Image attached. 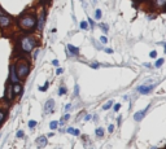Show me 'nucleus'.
Segmentation results:
<instances>
[{"instance_id":"dca6fc26","label":"nucleus","mask_w":166,"mask_h":149,"mask_svg":"<svg viewBox=\"0 0 166 149\" xmlns=\"http://www.w3.org/2000/svg\"><path fill=\"white\" fill-rule=\"evenodd\" d=\"M95 134H96V136H98V137H103V136H104V128L99 127L98 130H96Z\"/></svg>"},{"instance_id":"f257e3e1","label":"nucleus","mask_w":166,"mask_h":149,"mask_svg":"<svg viewBox=\"0 0 166 149\" xmlns=\"http://www.w3.org/2000/svg\"><path fill=\"white\" fill-rule=\"evenodd\" d=\"M18 46H20V49L24 53H31L38 46V40L33 35H25L22 37L20 40H18Z\"/></svg>"},{"instance_id":"39448f33","label":"nucleus","mask_w":166,"mask_h":149,"mask_svg":"<svg viewBox=\"0 0 166 149\" xmlns=\"http://www.w3.org/2000/svg\"><path fill=\"white\" fill-rule=\"evenodd\" d=\"M9 83L10 84L20 83V79H18V75H17V73H16V68L13 64L9 66Z\"/></svg>"},{"instance_id":"20e7f679","label":"nucleus","mask_w":166,"mask_h":149,"mask_svg":"<svg viewBox=\"0 0 166 149\" xmlns=\"http://www.w3.org/2000/svg\"><path fill=\"white\" fill-rule=\"evenodd\" d=\"M12 25V18L8 13H5L4 10L0 8V29H8Z\"/></svg>"},{"instance_id":"393cba45","label":"nucleus","mask_w":166,"mask_h":149,"mask_svg":"<svg viewBox=\"0 0 166 149\" xmlns=\"http://www.w3.org/2000/svg\"><path fill=\"white\" fill-rule=\"evenodd\" d=\"M37 125H38V123H37V121H29V127L30 128H34V127H37Z\"/></svg>"},{"instance_id":"c85d7f7f","label":"nucleus","mask_w":166,"mask_h":149,"mask_svg":"<svg viewBox=\"0 0 166 149\" xmlns=\"http://www.w3.org/2000/svg\"><path fill=\"white\" fill-rule=\"evenodd\" d=\"M100 42L103 43V44H105V43L108 42V38H107V37H104V35H101V37H100Z\"/></svg>"},{"instance_id":"cd10ccee","label":"nucleus","mask_w":166,"mask_h":149,"mask_svg":"<svg viewBox=\"0 0 166 149\" xmlns=\"http://www.w3.org/2000/svg\"><path fill=\"white\" fill-rule=\"evenodd\" d=\"M74 95H75V96L79 95V86L78 84H75V88H74Z\"/></svg>"},{"instance_id":"6ab92c4d","label":"nucleus","mask_w":166,"mask_h":149,"mask_svg":"<svg viewBox=\"0 0 166 149\" xmlns=\"http://www.w3.org/2000/svg\"><path fill=\"white\" fill-rule=\"evenodd\" d=\"M101 17H103V12H101V9H96L95 10V18L96 20H100Z\"/></svg>"},{"instance_id":"0eeeda50","label":"nucleus","mask_w":166,"mask_h":149,"mask_svg":"<svg viewBox=\"0 0 166 149\" xmlns=\"http://www.w3.org/2000/svg\"><path fill=\"white\" fill-rule=\"evenodd\" d=\"M154 87H156V84H143V86H139L136 88V91L139 93H142V95H148V93H151L153 91Z\"/></svg>"},{"instance_id":"4be33fe9","label":"nucleus","mask_w":166,"mask_h":149,"mask_svg":"<svg viewBox=\"0 0 166 149\" xmlns=\"http://www.w3.org/2000/svg\"><path fill=\"white\" fill-rule=\"evenodd\" d=\"M48 86H49V83H48V82H46L44 86H40V87H39V91H40V92H46V91L48 90Z\"/></svg>"},{"instance_id":"4c0bfd02","label":"nucleus","mask_w":166,"mask_h":149,"mask_svg":"<svg viewBox=\"0 0 166 149\" xmlns=\"http://www.w3.org/2000/svg\"><path fill=\"white\" fill-rule=\"evenodd\" d=\"M52 65H53V66H59V60H53V61H52Z\"/></svg>"},{"instance_id":"473e14b6","label":"nucleus","mask_w":166,"mask_h":149,"mask_svg":"<svg viewBox=\"0 0 166 149\" xmlns=\"http://www.w3.org/2000/svg\"><path fill=\"white\" fill-rule=\"evenodd\" d=\"M108 131H109L110 134H112V132L114 131V125H109V127H108Z\"/></svg>"},{"instance_id":"e433bc0d","label":"nucleus","mask_w":166,"mask_h":149,"mask_svg":"<svg viewBox=\"0 0 166 149\" xmlns=\"http://www.w3.org/2000/svg\"><path fill=\"white\" fill-rule=\"evenodd\" d=\"M87 23H88V26H93V25H95V23H93V21H92V20H91V18H88Z\"/></svg>"},{"instance_id":"f8f14e48","label":"nucleus","mask_w":166,"mask_h":149,"mask_svg":"<svg viewBox=\"0 0 166 149\" xmlns=\"http://www.w3.org/2000/svg\"><path fill=\"white\" fill-rule=\"evenodd\" d=\"M35 144H37L38 148H44L47 144H48V140H47V136H39L37 139V141H35Z\"/></svg>"},{"instance_id":"bb28decb","label":"nucleus","mask_w":166,"mask_h":149,"mask_svg":"<svg viewBox=\"0 0 166 149\" xmlns=\"http://www.w3.org/2000/svg\"><path fill=\"white\" fill-rule=\"evenodd\" d=\"M100 27H101V30H103L104 32H108V30H109V29H108V25H105V23H101Z\"/></svg>"},{"instance_id":"79ce46f5","label":"nucleus","mask_w":166,"mask_h":149,"mask_svg":"<svg viewBox=\"0 0 166 149\" xmlns=\"http://www.w3.org/2000/svg\"><path fill=\"white\" fill-rule=\"evenodd\" d=\"M70 108H71V105H70V104H68V105H66V106H65V110H66V112H68V110H69V109H70Z\"/></svg>"},{"instance_id":"f3484780","label":"nucleus","mask_w":166,"mask_h":149,"mask_svg":"<svg viewBox=\"0 0 166 149\" xmlns=\"http://www.w3.org/2000/svg\"><path fill=\"white\" fill-rule=\"evenodd\" d=\"M5 117H7V113H5L4 110H1V109H0V125H1V123L4 122Z\"/></svg>"},{"instance_id":"6e6552de","label":"nucleus","mask_w":166,"mask_h":149,"mask_svg":"<svg viewBox=\"0 0 166 149\" xmlns=\"http://www.w3.org/2000/svg\"><path fill=\"white\" fill-rule=\"evenodd\" d=\"M53 108H55V100L53 99H48L46 105H44V113H46V114L53 113Z\"/></svg>"},{"instance_id":"423d86ee","label":"nucleus","mask_w":166,"mask_h":149,"mask_svg":"<svg viewBox=\"0 0 166 149\" xmlns=\"http://www.w3.org/2000/svg\"><path fill=\"white\" fill-rule=\"evenodd\" d=\"M46 9H43L40 12V14L37 17V29L42 31V30L44 29V23H46Z\"/></svg>"},{"instance_id":"a878e982","label":"nucleus","mask_w":166,"mask_h":149,"mask_svg":"<svg viewBox=\"0 0 166 149\" xmlns=\"http://www.w3.org/2000/svg\"><path fill=\"white\" fill-rule=\"evenodd\" d=\"M66 93V87H64V86H61L59 90V95H65Z\"/></svg>"},{"instance_id":"2eb2a0df","label":"nucleus","mask_w":166,"mask_h":149,"mask_svg":"<svg viewBox=\"0 0 166 149\" xmlns=\"http://www.w3.org/2000/svg\"><path fill=\"white\" fill-rule=\"evenodd\" d=\"M66 132L70 135H74V136H79V135H81V131H79L78 128H73V127H69L66 130Z\"/></svg>"},{"instance_id":"ddd939ff","label":"nucleus","mask_w":166,"mask_h":149,"mask_svg":"<svg viewBox=\"0 0 166 149\" xmlns=\"http://www.w3.org/2000/svg\"><path fill=\"white\" fill-rule=\"evenodd\" d=\"M66 48H68V51L70 52L73 56H78L79 54V49H78V47H75V46H73V44H68L66 46Z\"/></svg>"},{"instance_id":"f704fd0d","label":"nucleus","mask_w":166,"mask_h":149,"mask_svg":"<svg viewBox=\"0 0 166 149\" xmlns=\"http://www.w3.org/2000/svg\"><path fill=\"white\" fill-rule=\"evenodd\" d=\"M121 109V104H116L114 105V112H118Z\"/></svg>"},{"instance_id":"4468645a","label":"nucleus","mask_w":166,"mask_h":149,"mask_svg":"<svg viewBox=\"0 0 166 149\" xmlns=\"http://www.w3.org/2000/svg\"><path fill=\"white\" fill-rule=\"evenodd\" d=\"M152 4L156 8H164L166 7V0H152Z\"/></svg>"},{"instance_id":"f03ea898","label":"nucleus","mask_w":166,"mask_h":149,"mask_svg":"<svg viewBox=\"0 0 166 149\" xmlns=\"http://www.w3.org/2000/svg\"><path fill=\"white\" fill-rule=\"evenodd\" d=\"M18 26L24 31H33L37 27V16L35 14H24L18 18Z\"/></svg>"},{"instance_id":"aec40b11","label":"nucleus","mask_w":166,"mask_h":149,"mask_svg":"<svg viewBox=\"0 0 166 149\" xmlns=\"http://www.w3.org/2000/svg\"><path fill=\"white\" fill-rule=\"evenodd\" d=\"M57 127H59V122H57V121H52V122L49 123V128L51 130H56Z\"/></svg>"},{"instance_id":"a19ab883","label":"nucleus","mask_w":166,"mask_h":149,"mask_svg":"<svg viewBox=\"0 0 166 149\" xmlns=\"http://www.w3.org/2000/svg\"><path fill=\"white\" fill-rule=\"evenodd\" d=\"M90 119H91V115H90V114H87V115L84 117V121H90Z\"/></svg>"},{"instance_id":"72a5a7b5","label":"nucleus","mask_w":166,"mask_h":149,"mask_svg":"<svg viewBox=\"0 0 166 149\" xmlns=\"http://www.w3.org/2000/svg\"><path fill=\"white\" fill-rule=\"evenodd\" d=\"M99 66H100V65H99L98 62H93V64H91V68H92V69H99Z\"/></svg>"},{"instance_id":"9b49d317","label":"nucleus","mask_w":166,"mask_h":149,"mask_svg":"<svg viewBox=\"0 0 166 149\" xmlns=\"http://www.w3.org/2000/svg\"><path fill=\"white\" fill-rule=\"evenodd\" d=\"M13 91H12V84L8 83L7 84V90H5V99H7V101H12L13 100Z\"/></svg>"},{"instance_id":"5701e85b","label":"nucleus","mask_w":166,"mask_h":149,"mask_svg":"<svg viewBox=\"0 0 166 149\" xmlns=\"http://www.w3.org/2000/svg\"><path fill=\"white\" fill-rule=\"evenodd\" d=\"M69 119H70V114H65V115H64V117L61 118V121H60V123H61V125H62L64 122H66V121H69Z\"/></svg>"},{"instance_id":"2f4dec72","label":"nucleus","mask_w":166,"mask_h":149,"mask_svg":"<svg viewBox=\"0 0 166 149\" xmlns=\"http://www.w3.org/2000/svg\"><path fill=\"white\" fill-rule=\"evenodd\" d=\"M64 73V69L62 68H57V70H56V74L57 75H60V74H62Z\"/></svg>"},{"instance_id":"c756f323","label":"nucleus","mask_w":166,"mask_h":149,"mask_svg":"<svg viewBox=\"0 0 166 149\" xmlns=\"http://www.w3.org/2000/svg\"><path fill=\"white\" fill-rule=\"evenodd\" d=\"M149 56H151L152 59H156L157 57V51H152L151 53H149Z\"/></svg>"},{"instance_id":"b1692460","label":"nucleus","mask_w":166,"mask_h":149,"mask_svg":"<svg viewBox=\"0 0 166 149\" xmlns=\"http://www.w3.org/2000/svg\"><path fill=\"white\" fill-rule=\"evenodd\" d=\"M164 61H165L164 59H158V60L156 61V64H154V66H156V68H160V66L164 64Z\"/></svg>"},{"instance_id":"412c9836","label":"nucleus","mask_w":166,"mask_h":149,"mask_svg":"<svg viewBox=\"0 0 166 149\" xmlns=\"http://www.w3.org/2000/svg\"><path fill=\"white\" fill-rule=\"evenodd\" d=\"M112 105H113V101L109 100L108 103H105L104 105H103V109H104V110H108V109H110V106H112Z\"/></svg>"},{"instance_id":"9d476101","label":"nucleus","mask_w":166,"mask_h":149,"mask_svg":"<svg viewBox=\"0 0 166 149\" xmlns=\"http://www.w3.org/2000/svg\"><path fill=\"white\" fill-rule=\"evenodd\" d=\"M22 90H24V87H22L21 83H16V84H12V91H13V96H20L22 93Z\"/></svg>"},{"instance_id":"a211bd4d","label":"nucleus","mask_w":166,"mask_h":149,"mask_svg":"<svg viewBox=\"0 0 166 149\" xmlns=\"http://www.w3.org/2000/svg\"><path fill=\"white\" fill-rule=\"evenodd\" d=\"M79 26H81L82 30H88V29H90V26H88L87 21H82L81 23H79Z\"/></svg>"},{"instance_id":"7c9ffc66","label":"nucleus","mask_w":166,"mask_h":149,"mask_svg":"<svg viewBox=\"0 0 166 149\" xmlns=\"http://www.w3.org/2000/svg\"><path fill=\"white\" fill-rule=\"evenodd\" d=\"M16 136H17L18 139H21V137H24V131H22V130H20V131L17 132V135H16Z\"/></svg>"},{"instance_id":"37998d69","label":"nucleus","mask_w":166,"mask_h":149,"mask_svg":"<svg viewBox=\"0 0 166 149\" xmlns=\"http://www.w3.org/2000/svg\"><path fill=\"white\" fill-rule=\"evenodd\" d=\"M164 51H165V53H166V46H165V49H164Z\"/></svg>"},{"instance_id":"1a4fd4ad","label":"nucleus","mask_w":166,"mask_h":149,"mask_svg":"<svg viewBox=\"0 0 166 149\" xmlns=\"http://www.w3.org/2000/svg\"><path fill=\"white\" fill-rule=\"evenodd\" d=\"M148 109H149V105L147 106V108H144V109H142L140 112H138V113H135L134 114V119L136 121V122H140V121L144 118V115L147 114V112H148Z\"/></svg>"},{"instance_id":"c9c22d12","label":"nucleus","mask_w":166,"mask_h":149,"mask_svg":"<svg viewBox=\"0 0 166 149\" xmlns=\"http://www.w3.org/2000/svg\"><path fill=\"white\" fill-rule=\"evenodd\" d=\"M104 51H105V52H107V53H109V54H112V53H113V52H114V51H113V49H110V48H105V49H104Z\"/></svg>"},{"instance_id":"58836bf2","label":"nucleus","mask_w":166,"mask_h":149,"mask_svg":"<svg viewBox=\"0 0 166 149\" xmlns=\"http://www.w3.org/2000/svg\"><path fill=\"white\" fill-rule=\"evenodd\" d=\"M156 17H157V16H154V14H149V17H148V18H149V20H154Z\"/></svg>"},{"instance_id":"7ed1b4c3","label":"nucleus","mask_w":166,"mask_h":149,"mask_svg":"<svg viewBox=\"0 0 166 149\" xmlns=\"http://www.w3.org/2000/svg\"><path fill=\"white\" fill-rule=\"evenodd\" d=\"M15 68H16V73L18 75V79L20 81H25V78L30 73V64L27 61H25V60H22V61L17 62V65H15Z\"/></svg>"},{"instance_id":"ea45409f","label":"nucleus","mask_w":166,"mask_h":149,"mask_svg":"<svg viewBox=\"0 0 166 149\" xmlns=\"http://www.w3.org/2000/svg\"><path fill=\"white\" fill-rule=\"evenodd\" d=\"M38 53H39V49H37V51L34 52V59H37L38 57Z\"/></svg>"}]
</instances>
